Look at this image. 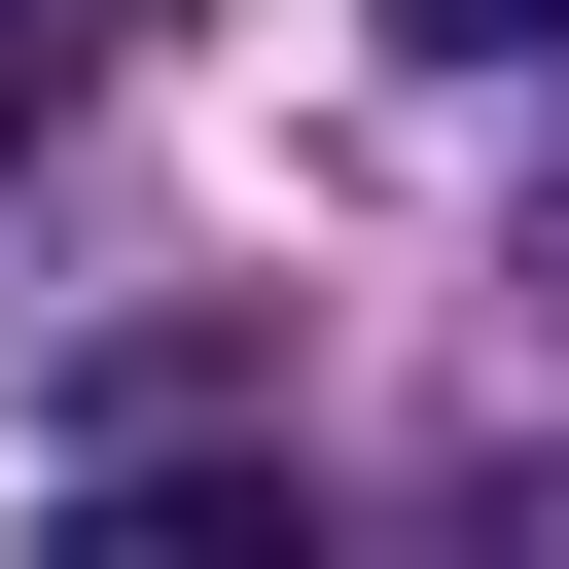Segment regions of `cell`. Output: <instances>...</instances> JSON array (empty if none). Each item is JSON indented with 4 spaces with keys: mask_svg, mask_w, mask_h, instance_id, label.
I'll list each match as a JSON object with an SVG mask.
<instances>
[{
    "mask_svg": "<svg viewBox=\"0 0 569 569\" xmlns=\"http://www.w3.org/2000/svg\"><path fill=\"white\" fill-rule=\"evenodd\" d=\"M533 284H569V249H533Z\"/></svg>",
    "mask_w": 569,
    "mask_h": 569,
    "instance_id": "3",
    "label": "cell"
},
{
    "mask_svg": "<svg viewBox=\"0 0 569 569\" xmlns=\"http://www.w3.org/2000/svg\"><path fill=\"white\" fill-rule=\"evenodd\" d=\"M0 142H36V0H0Z\"/></svg>",
    "mask_w": 569,
    "mask_h": 569,
    "instance_id": "2",
    "label": "cell"
},
{
    "mask_svg": "<svg viewBox=\"0 0 569 569\" xmlns=\"http://www.w3.org/2000/svg\"><path fill=\"white\" fill-rule=\"evenodd\" d=\"M391 36H427V71H533V36H569V0H391Z\"/></svg>",
    "mask_w": 569,
    "mask_h": 569,
    "instance_id": "1",
    "label": "cell"
}]
</instances>
